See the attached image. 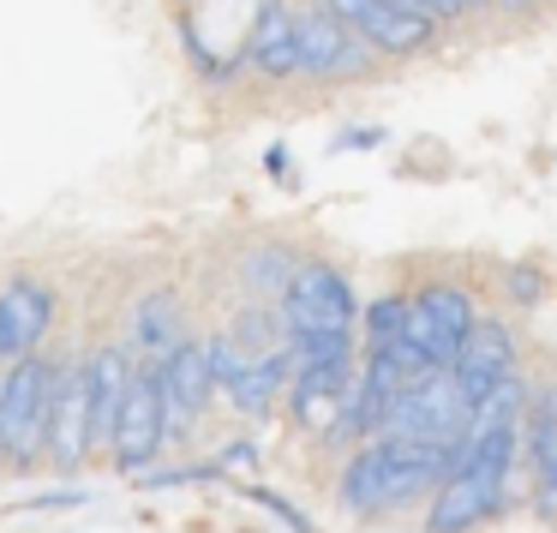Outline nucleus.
<instances>
[{
	"label": "nucleus",
	"instance_id": "23",
	"mask_svg": "<svg viewBox=\"0 0 557 533\" xmlns=\"http://www.w3.org/2000/svg\"><path fill=\"white\" fill-rule=\"evenodd\" d=\"M461 7H480V0H461Z\"/></svg>",
	"mask_w": 557,
	"mask_h": 533
},
{
	"label": "nucleus",
	"instance_id": "17",
	"mask_svg": "<svg viewBox=\"0 0 557 533\" xmlns=\"http://www.w3.org/2000/svg\"><path fill=\"white\" fill-rule=\"evenodd\" d=\"M521 444H528L533 473H545L557 461V384L528 396V408H521Z\"/></svg>",
	"mask_w": 557,
	"mask_h": 533
},
{
	"label": "nucleus",
	"instance_id": "15",
	"mask_svg": "<svg viewBox=\"0 0 557 533\" xmlns=\"http://www.w3.org/2000/svg\"><path fill=\"white\" fill-rule=\"evenodd\" d=\"M342 509L348 516H384L389 509V449H384V437H372V444H360L354 449V461L342 468Z\"/></svg>",
	"mask_w": 557,
	"mask_h": 533
},
{
	"label": "nucleus",
	"instance_id": "8",
	"mask_svg": "<svg viewBox=\"0 0 557 533\" xmlns=\"http://www.w3.org/2000/svg\"><path fill=\"white\" fill-rule=\"evenodd\" d=\"M157 377H162V401H169V432L210 408L216 377H210V342L181 336L169 354H157Z\"/></svg>",
	"mask_w": 557,
	"mask_h": 533
},
{
	"label": "nucleus",
	"instance_id": "7",
	"mask_svg": "<svg viewBox=\"0 0 557 533\" xmlns=\"http://www.w3.org/2000/svg\"><path fill=\"white\" fill-rule=\"evenodd\" d=\"M354 365L360 360H330V365H294L288 377V413L294 425L330 444L336 437V420H342V401H348V384H354Z\"/></svg>",
	"mask_w": 557,
	"mask_h": 533
},
{
	"label": "nucleus",
	"instance_id": "2",
	"mask_svg": "<svg viewBox=\"0 0 557 533\" xmlns=\"http://www.w3.org/2000/svg\"><path fill=\"white\" fill-rule=\"evenodd\" d=\"M54 389H61V365H49L42 354L13 360V372L0 377V456H7V468L42 461Z\"/></svg>",
	"mask_w": 557,
	"mask_h": 533
},
{
	"label": "nucleus",
	"instance_id": "14",
	"mask_svg": "<svg viewBox=\"0 0 557 533\" xmlns=\"http://www.w3.org/2000/svg\"><path fill=\"white\" fill-rule=\"evenodd\" d=\"M85 384H90V449H102L114 432V413H121V401H126V384H133V354L126 348L90 354Z\"/></svg>",
	"mask_w": 557,
	"mask_h": 533
},
{
	"label": "nucleus",
	"instance_id": "3",
	"mask_svg": "<svg viewBox=\"0 0 557 533\" xmlns=\"http://www.w3.org/2000/svg\"><path fill=\"white\" fill-rule=\"evenodd\" d=\"M473 324L480 318H473V300L461 288H420L401 306V360L413 372H449Z\"/></svg>",
	"mask_w": 557,
	"mask_h": 533
},
{
	"label": "nucleus",
	"instance_id": "11",
	"mask_svg": "<svg viewBox=\"0 0 557 533\" xmlns=\"http://www.w3.org/2000/svg\"><path fill=\"white\" fill-rule=\"evenodd\" d=\"M516 372V336H509L504 324H473V336L461 342V354H456V365H449V384L461 389V401H480L492 384H504V377Z\"/></svg>",
	"mask_w": 557,
	"mask_h": 533
},
{
	"label": "nucleus",
	"instance_id": "6",
	"mask_svg": "<svg viewBox=\"0 0 557 533\" xmlns=\"http://www.w3.org/2000/svg\"><path fill=\"white\" fill-rule=\"evenodd\" d=\"M324 13L342 18V25L377 54H413V49L432 42V18L401 7V0H324Z\"/></svg>",
	"mask_w": 557,
	"mask_h": 533
},
{
	"label": "nucleus",
	"instance_id": "22",
	"mask_svg": "<svg viewBox=\"0 0 557 533\" xmlns=\"http://www.w3.org/2000/svg\"><path fill=\"white\" fill-rule=\"evenodd\" d=\"M509 288H516V300H521V306H533L545 282H540V276H528V270H516V276H509Z\"/></svg>",
	"mask_w": 557,
	"mask_h": 533
},
{
	"label": "nucleus",
	"instance_id": "5",
	"mask_svg": "<svg viewBox=\"0 0 557 533\" xmlns=\"http://www.w3.org/2000/svg\"><path fill=\"white\" fill-rule=\"evenodd\" d=\"M282 330L288 336H324V330H354L360 300L336 264H300L282 288Z\"/></svg>",
	"mask_w": 557,
	"mask_h": 533
},
{
	"label": "nucleus",
	"instance_id": "21",
	"mask_svg": "<svg viewBox=\"0 0 557 533\" xmlns=\"http://www.w3.org/2000/svg\"><path fill=\"white\" fill-rule=\"evenodd\" d=\"M401 7H413V13H425L437 25V18H456L461 13V0H401Z\"/></svg>",
	"mask_w": 557,
	"mask_h": 533
},
{
	"label": "nucleus",
	"instance_id": "10",
	"mask_svg": "<svg viewBox=\"0 0 557 533\" xmlns=\"http://www.w3.org/2000/svg\"><path fill=\"white\" fill-rule=\"evenodd\" d=\"M54 324V288L30 276H13L0 288V360H25Z\"/></svg>",
	"mask_w": 557,
	"mask_h": 533
},
{
	"label": "nucleus",
	"instance_id": "20",
	"mask_svg": "<svg viewBox=\"0 0 557 533\" xmlns=\"http://www.w3.org/2000/svg\"><path fill=\"white\" fill-rule=\"evenodd\" d=\"M252 461H258V444L252 437H234V444L216 456V468H252Z\"/></svg>",
	"mask_w": 557,
	"mask_h": 533
},
{
	"label": "nucleus",
	"instance_id": "13",
	"mask_svg": "<svg viewBox=\"0 0 557 533\" xmlns=\"http://www.w3.org/2000/svg\"><path fill=\"white\" fill-rule=\"evenodd\" d=\"M246 61L264 78H294L300 73V18L282 7V0H264L252 18V37H246Z\"/></svg>",
	"mask_w": 557,
	"mask_h": 533
},
{
	"label": "nucleus",
	"instance_id": "12",
	"mask_svg": "<svg viewBox=\"0 0 557 533\" xmlns=\"http://www.w3.org/2000/svg\"><path fill=\"white\" fill-rule=\"evenodd\" d=\"M360 66H366V42L342 18H330L324 7L300 18V73L342 78V73H360Z\"/></svg>",
	"mask_w": 557,
	"mask_h": 533
},
{
	"label": "nucleus",
	"instance_id": "16",
	"mask_svg": "<svg viewBox=\"0 0 557 533\" xmlns=\"http://www.w3.org/2000/svg\"><path fill=\"white\" fill-rule=\"evenodd\" d=\"M174 342H181V300H174V294H145L138 312H133V348H145L150 360H157Z\"/></svg>",
	"mask_w": 557,
	"mask_h": 533
},
{
	"label": "nucleus",
	"instance_id": "9",
	"mask_svg": "<svg viewBox=\"0 0 557 533\" xmlns=\"http://www.w3.org/2000/svg\"><path fill=\"white\" fill-rule=\"evenodd\" d=\"M42 456H49L61 473H73L78 461L90 456V384H85V365L61 372V389H54V408H49V437H42Z\"/></svg>",
	"mask_w": 557,
	"mask_h": 533
},
{
	"label": "nucleus",
	"instance_id": "18",
	"mask_svg": "<svg viewBox=\"0 0 557 533\" xmlns=\"http://www.w3.org/2000/svg\"><path fill=\"white\" fill-rule=\"evenodd\" d=\"M401 294H384V300L366 306V354H401Z\"/></svg>",
	"mask_w": 557,
	"mask_h": 533
},
{
	"label": "nucleus",
	"instance_id": "19",
	"mask_svg": "<svg viewBox=\"0 0 557 533\" xmlns=\"http://www.w3.org/2000/svg\"><path fill=\"white\" fill-rule=\"evenodd\" d=\"M240 492H246V497H252V504H264V509H270V516H276V521H282V528H294V533H318V521H312V516H306V509H294V504H288V497H276V492H270V485H240Z\"/></svg>",
	"mask_w": 557,
	"mask_h": 533
},
{
	"label": "nucleus",
	"instance_id": "4",
	"mask_svg": "<svg viewBox=\"0 0 557 533\" xmlns=\"http://www.w3.org/2000/svg\"><path fill=\"white\" fill-rule=\"evenodd\" d=\"M169 444V401H162V377L157 360L133 365V384H126V401L114 413V432H109V456L121 473H145L150 461L162 456Z\"/></svg>",
	"mask_w": 557,
	"mask_h": 533
},
{
	"label": "nucleus",
	"instance_id": "1",
	"mask_svg": "<svg viewBox=\"0 0 557 533\" xmlns=\"http://www.w3.org/2000/svg\"><path fill=\"white\" fill-rule=\"evenodd\" d=\"M521 456V425H497V432H468L456 444L444 485L432 492L425 509V533H473L504 509L509 497V468Z\"/></svg>",
	"mask_w": 557,
	"mask_h": 533
}]
</instances>
